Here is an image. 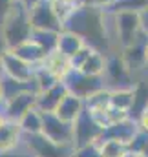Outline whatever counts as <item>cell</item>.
I'll list each match as a JSON object with an SVG mask.
<instances>
[{"instance_id":"obj_7","label":"cell","mask_w":148,"mask_h":157,"mask_svg":"<svg viewBox=\"0 0 148 157\" xmlns=\"http://www.w3.org/2000/svg\"><path fill=\"white\" fill-rule=\"evenodd\" d=\"M24 146L31 157H72L73 154L72 146H60L42 133L24 135Z\"/></svg>"},{"instance_id":"obj_29","label":"cell","mask_w":148,"mask_h":157,"mask_svg":"<svg viewBox=\"0 0 148 157\" xmlns=\"http://www.w3.org/2000/svg\"><path fill=\"white\" fill-rule=\"evenodd\" d=\"M92 51H93V48H92V46H88V44H86L84 48H80V49H79V51L73 55V57L70 59V60H72V68L79 70V68L86 62V59L90 57V53H92Z\"/></svg>"},{"instance_id":"obj_36","label":"cell","mask_w":148,"mask_h":157,"mask_svg":"<svg viewBox=\"0 0 148 157\" xmlns=\"http://www.w3.org/2000/svg\"><path fill=\"white\" fill-rule=\"evenodd\" d=\"M6 121H7V117H6V113L2 112V108H0V126H2V124H4Z\"/></svg>"},{"instance_id":"obj_20","label":"cell","mask_w":148,"mask_h":157,"mask_svg":"<svg viewBox=\"0 0 148 157\" xmlns=\"http://www.w3.org/2000/svg\"><path fill=\"white\" fill-rule=\"evenodd\" d=\"M84 46H86V42L80 39L77 33H73V31L62 29V31L59 33V44H57V49H59L60 53L68 55L70 59L73 57L80 48H84Z\"/></svg>"},{"instance_id":"obj_35","label":"cell","mask_w":148,"mask_h":157,"mask_svg":"<svg viewBox=\"0 0 148 157\" xmlns=\"http://www.w3.org/2000/svg\"><path fill=\"white\" fill-rule=\"evenodd\" d=\"M6 51V46H4V40H2V35H0V60H2V53ZM0 77H2V68H0Z\"/></svg>"},{"instance_id":"obj_8","label":"cell","mask_w":148,"mask_h":157,"mask_svg":"<svg viewBox=\"0 0 148 157\" xmlns=\"http://www.w3.org/2000/svg\"><path fill=\"white\" fill-rule=\"evenodd\" d=\"M29 22L33 29H48V31H57V33L64 29L62 20L53 11L49 0H38L37 4L29 7Z\"/></svg>"},{"instance_id":"obj_27","label":"cell","mask_w":148,"mask_h":157,"mask_svg":"<svg viewBox=\"0 0 148 157\" xmlns=\"http://www.w3.org/2000/svg\"><path fill=\"white\" fill-rule=\"evenodd\" d=\"M128 144L111 141V139H103L101 143V157H124L128 154Z\"/></svg>"},{"instance_id":"obj_31","label":"cell","mask_w":148,"mask_h":157,"mask_svg":"<svg viewBox=\"0 0 148 157\" xmlns=\"http://www.w3.org/2000/svg\"><path fill=\"white\" fill-rule=\"evenodd\" d=\"M0 157H31V154L26 150V146H24V143H22V146H18V148H15V150L0 152Z\"/></svg>"},{"instance_id":"obj_16","label":"cell","mask_w":148,"mask_h":157,"mask_svg":"<svg viewBox=\"0 0 148 157\" xmlns=\"http://www.w3.org/2000/svg\"><path fill=\"white\" fill-rule=\"evenodd\" d=\"M82 110H84V99L77 97V95H73V93H68V95L60 101V104L57 106L55 113L62 119V121L73 124L75 119L82 113Z\"/></svg>"},{"instance_id":"obj_33","label":"cell","mask_w":148,"mask_h":157,"mask_svg":"<svg viewBox=\"0 0 148 157\" xmlns=\"http://www.w3.org/2000/svg\"><path fill=\"white\" fill-rule=\"evenodd\" d=\"M137 122H139V130H143V132L148 133V112H143L137 117Z\"/></svg>"},{"instance_id":"obj_9","label":"cell","mask_w":148,"mask_h":157,"mask_svg":"<svg viewBox=\"0 0 148 157\" xmlns=\"http://www.w3.org/2000/svg\"><path fill=\"white\" fill-rule=\"evenodd\" d=\"M103 137V128L92 119V115L82 110V113L73 122V148L95 143Z\"/></svg>"},{"instance_id":"obj_6","label":"cell","mask_w":148,"mask_h":157,"mask_svg":"<svg viewBox=\"0 0 148 157\" xmlns=\"http://www.w3.org/2000/svg\"><path fill=\"white\" fill-rule=\"evenodd\" d=\"M113 20H115L117 39L123 48L134 44L143 33L141 31V17L137 11H117V13H113Z\"/></svg>"},{"instance_id":"obj_26","label":"cell","mask_w":148,"mask_h":157,"mask_svg":"<svg viewBox=\"0 0 148 157\" xmlns=\"http://www.w3.org/2000/svg\"><path fill=\"white\" fill-rule=\"evenodd\" d=\"M148 9V0H113L110 7H106V13H117V11H145Z\"/></svg>"},{"instance_id":"obj_34","label":"cell","mask_w":148,"mask_h":157,"mask_svg":"<svg viewBox=\"0 0 148 157\" xmlns=\"http://www.w3.org/2000/svg\"><path fill=\"white\" fill-rule=\"evenodd\" d=\"M139 17H141V31L148 35V9L141 11V13H139Z\"/></svg>"},{"instance_id":"obj_12","label":"cell","mask_w":148,"mask_h":157,"mask_svg":"<svg viewBox=\"0 0 148 157\" xmlns=\"http://www.w3.org/2000/svg\"><path fill=\"white\" fill-rule=\"evenodd\" d=\"M139 132V122L134 117H126L119 122H113L108 128L103 130V137L101 139H111V141H119L124 144H130V141L135 137V133Z\"/></svg>"},{"instance_id":"obj_39","label":"cell","mask_w":148,"mask_h":157,"mask_svg":"<svg viewBox=\"0 0 148 157\" xmlns=\"http://www.w3.org/2000/svg\"><path fill=\"white\" fill-rule=\"evenodd\" d=\"M135 155H137V154H132V152H128V154H126L124 157H135Z\"/></svg>"},{"instance_id":"obj_28","label":"cell","mask_w":148,"mask_h":157,"mask_svg":"<svg viewBox=\"0 0 148 157\" xmlns=\"http://www.w3.org/2000/svg\"><path fill=\"white\" fill-rule=\"evenodd\" d=\"M101 143H103V139L90 143V144H84V146H79V148H73L72 157H101Z\"/></svg>"},{"instance_id":"obj_19","label":"cell","mask_w":148,"mask_h":157,"mask_svg":"<svg viewBox=\"0 0 148 157\" xmlns=\"http://www.w3.org/2000/svg\"><path fill=\"white\" fill-rule=\"evenodd\" d=\"M135 102V88H119V90H110V104L117 110L123 112H132Z\"/></svg>"},{"instance_id":"obj_21","label":"cell","mask_w":148,"mask_h":157,"mask_svg":"<svg viewBox=\"0 0 148 157\" xmlns=\"http://www.w3.org/2000/svg\"><path fill=\"white\" fill-rule=\"evenodd\" d=\"M106 53L103 51H97L93 49L90 53V57L86 59V62L79 68L82 73L86 75H104V70H106Z\"/></svg>"},{"instance_id":"obj_32","label":"cell","mask_w":148,"mask_h":157,"mask_svg":"<svg viewBox=\"0 0 148 157\" xmlns=\"http://www.w3.org/2000/svg\"><path fill=\"white\" fill-rule=\"evenodd\" d=\"M79 4L82 6H95V7H103L106 11V7H110L113 0H79Z\"/></svg>"},{"instance_id":"obj_38","label":"cell","mask_w":148,"mask_h":157,"mask_svg":"<svg viewBox=\"0 0 148 157\" xmlns=\"http://www.w3.org/2000/svg\"><path fill=\"white\" fill-rule=\"evenodd\" d=\"M141 155L148 157V141H146V144H145V148H143V152H141Z\"/></svg>"},{"instance_id":"obj_15","label":"cell","mask_w":148,"mask_h":157,"mask_svg":"<svg viewBox=\"0 0 148 157\" xmlns=\"http://www.w3.org/2000/svg\"><path fill=\"white\" fill-rule=\"evenodd\" d=\"M146 42H148V35L146 33H141L139 39L135 40L134 44L123 48L121 55H123L124 62L128 64V68L132 71H135L139 68H146V64H145V46H146Z\"/></svg>"},{"instance_id":"obj_22","label":"cell","mask_w":148,"mask_h":157,"mask_svg":"<svg viewBox=\"0 0 148 157\" xmlns=\"http://www.w3.org/2000/svg\"><path fill=\"white\" fill-rule=\"evenodd\" d=\"M24 135H35L42 133V112L38 108H31L29 112H26L20 121H18Z\"/></svg>"},{"instance_id":"obj_17","label":"cell","mask_w":148,"mask_h":157,"mask_svg":"<svg viewBox=\"0 0 148 157\" xmlns=\"http://www.w3.org/2000/svg\"><path fill=\"white\" fill-rule=\"evenodd\" d=\"M18 59H22V60H26L28 64H31V66H37L40 62H44V59H46V51L35 44L33 40H26V42H22V44H18L17 48H13L11 49Z\"/></svg>"},{"instance_id":"obj_41","label":"cell","mask_w":148,"mask_h":157,"mask_svg":"<svg viewBox=\"0 0 148 157\" xmlns=\"http://www.w3.org/2000/svg\"><path fill=\"white\" fill-rule=\"evenodd\" d=\"M145 112H148V104H146V108H145Z\"/></svg>"},{"instance_id":"obj_10","label":"cell","mask_w":148,"mask_h":157,"mask_svg":"<svg viewBox=\"0 0 148 157\" xmlns=\"http://www.w3.org/2000/svg\"><path fill=\"white\" fill-rule=\"evenodd\" d=\"M0 68H2V75L20 80V82H29V80H33V75H35V66L18 59L11 49H6L2 53Z\"/></svg>"},{"instance_id":"obj_24","label":"cell","mask_w":148,"mask_h":157,"mask_svg":"<svg viewBox=\"0 0 148 157\" xmlns=\"http://www.w3.org/2000/svg\"><path fill=\"white\" fill-rule=\"evenodd\" d=\"M110 106V90L103 88L99 91H95L93 95H90L88 99H84V110L93 113V112H103Z\"/></svg>"},{"instance_id":"obj_13","label":"cell","mask_w":148,"mask_h":157,"mask_svg":"<svg viewBox=\"0 0 148 157\" xmlns=\"http://www.w3.org/2000/svg\"><path fill=\"white\" fill-rule=\"evenodd\" d=\"M68 88L62 80H59L57 84H53L51 88L40 91L37 95V108L40 112H55L57 106L60 104V101L68 95Z\"/></svg>"},{"instance_id":"obj_25","label":"cell","mask_w":148,"mask_h":157,"mask_svg":"<svg viewBox=\"0 0 148 157\" xmlns=\"http://www.w3.org/2000/svg\"><path fill=\"white\" fill-rule=\"evenodd\" d=\"M33 78H35V82H37V86H38V93L44 91V90H48V88H51L53 84H57L60 80L59 77H55L42 62L35 66V75H33Z\"/></svg>"},{"instance_id":"obj_5","label":"cell","mask_w":148,"mask_h":157,"mask_svg":"<svg viewBox=\"0 0 148 157\" xmlns=\"http://www.w3.org/2000/svg\"><path fill=\"white\" fill-rule=\"evenodd\" d=\"M42 135L60 146L73 148V124L62 121L55 112H42Z\"/></svg>"},{"instance_id":"obj_1","label":"cell","mask_w":148,"mask_h":157,"mask_svg":"<svg viewBox=\"0 0 148 157\" xmlns=\"http://www.w3.org/2000/svg\"><path fill=\"white\" fill-rule=\"evenodd\" d=\"M106 11L95 6H79L68 20H64L62 28L77 33L88 46L97 51L106 53L108 49V35H106Z\"/></svg>"},{"instance_id":"obj_18","label":"cell","mask_w":148,"mask_h":157,"mask_svg":"<svg viewBox=\"0 0 148 157\" xmlns=\"http://www.w3.org/2000/svg\"><path fill=\"white\" fill-rule=\"evenodd\" d=\"M55 77H59L62 80V77L72 70V60H70V57L68 55H64V53H60L59 49H55V51H51V53H48L46 55V59H44V62H42Z\"/></svg>"},{"instance_id":"obj_14","label":"cell","mask_w":148,"mask_h":157,"mask_svg":"<svg viewBox=\"0 0 148 157\" xmlns=\"http://www.w3.org/2000/svg\"><path fill=\"white\" fill-rule=\"evenodd\" d=\"M22 143H24V132H22L20 124L17 121L7 119L0 126V152L15 150V148L22 146Z\"/></svg>"},{"instance_id":"obj_37","label":"cell","mask_w":148,"mask_h":157,"mask_svg":"<svg viewBox=\"0 0 148 157\" xmlns=\"http://www.w3.org/2000/svg\"><path fill=\"white\" fill-rule=\"evenodd\" d=\"M145 64H146V68H148V42H146V46H145Z\"/></svg>"},{"instance_id":"obj_4","label":"cell","mask_w":148,"mask_h":157,"mask_svg":"<svg viewBox=\"0 0 148 157\" xmlns=\"http://www.w3.org/2000/svg\"><path fill=\"white\" fill-rule=\"evenodd\" d=\"M62 82L66 84L70 93H73L80 99H88L95 91L106 88L103 75H86V73H82L80 70H75V68H72L62 77Z\"/></svg>"},{"instance_id":"obj_23","label":"cell","mask_w":148,"mask_h":157,"mask_svg":"<svg viewBox=\"0 0 148 157\" xmlns=\"http://www.w3.org/2000/svg\"><path fill=\"white\" fill-rule=\"evenodd\" d=\"M35 44H38L46 55L55 51L57 49V44H59V33L57 31H48V29H33L31 31V39Z\"/></svg>"},{"instance_id":"obj_2","label":"cell","mask_w":148,"mask_h":157,"mask_svg":"<svg viewBox=\"0 0 148 157\" xmlns=\"http://www.w3.org/2000/svg\"><path fill=\"white\" fill-rule=\"evenodd\" d=\"M31 31L33 28L29 22V7L18 0L0 26V35H2L6 49H13L18 44L29 40Z\"/></svg>"},{"instance_id":"obj_40","label":"cell","mask_w":148,"mask_h":157,"mask_svg":"<svg viewBox=\"0 0 148 157\" xmlns=\"http://www.w3.org/2000/svg\"><path fill=\"white\" fill-rule=\"evenodd\" d=\"M135 157H145V155H141V154H137V155H135Z\"/></svg>"},{"instance_id":"obj_3","label":"cell","mask_w":148,"mask_h":157,"mask_svg":"<svg viewBox=\"0 0 148 157\" xmlns=\"http://www.w3.org/2000/svg\"><path fill=\"white\" fill-rule=\"evenodd\" d=\"M104 84L108 90H119V88H135L134 71L124 62L123 55H108L106 57V70H104Z\"/></svg>"},{"instance_id":"obj_30","label":"cell","mask_w":148,"mask_h":157,"mask_svg":"<svg viewBox=\"0 0 148 157\" xmlns=\"http://www.w3.org/2000/svg\"><path fill=\"white\" fill-rule=\"evenodd\" d=\"M17 2H18V0H0V26H2L4 18L9 15V11L15 7Z\"/></svg>"},{"instance_id":"obj_11","label":"cell","mask_w":148,"mask_h":157,"mask_svg":"<svg viewBox=\"0 0 148 157\" xmlns=\"http://www.w3.org/2000/svg\"><path fill=\"white\" fill-rule=\"evenodd\" d=\"M37 91H31V90H26V91H20L17 93L15 97L7 99L2 106V112L6 113V117L11 119V121H20V117L29 112L31 108H37Z\"/></svg>"}]
</instances>
